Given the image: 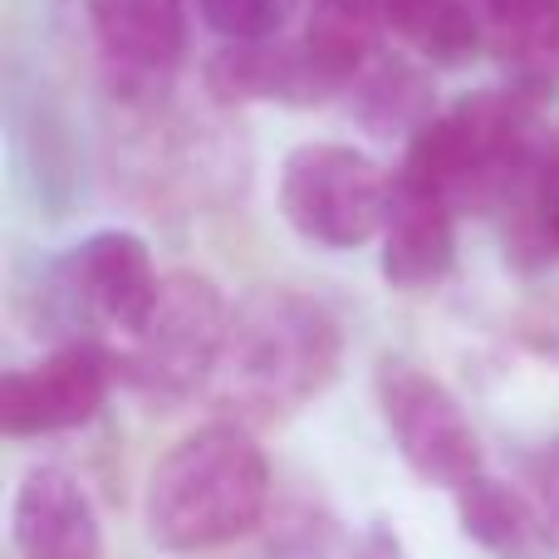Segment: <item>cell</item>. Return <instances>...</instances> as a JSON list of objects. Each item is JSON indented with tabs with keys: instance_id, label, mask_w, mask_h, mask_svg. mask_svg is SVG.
<instances>
[{
	"instance_id": "6da1fadb",
	"label": "cell",
	"mask_w": 559,
	"mask_h": 559,
	"mask_svg": "<svg viewBox=\"0 0 559 559\" xmlns=\"http://www.w3.org/2000/svg\"><path fill=\"white\" fill-rule=\"evenodd\" d=\"M344 364V329L299 289H251L231 309L212 373V403L226 423L275 427L309 407Z\"/></svg>"
},
{
	"instance_id": "7a4b0ae2",
	"label": "cell",
	"mask_w": 559,
	"mask_h": 559,
	"mask_svg": "<svg viewBox=\"0 0 559 559\" xmlns=\"http://www.w3.org/2000/svg\"><path fill=\"white\" fill-rule=\"evenodd\" d=\"M271 466L251 427L216 423L187 432L147 476V540L167 555H206L236 545L265 521Z\"/></svg>"
},
{
	"instance_id": "3957f363",
	"label": "cell",
	"mask_w": 559,
	"mask_h": 559,
	"mask_svg": "<svg viewBox=\"0 0 559 559\" xmlns=\"http://www.w3.org/2000/svg\"><path fill=\"white\" fill-rule=\"evenodd\" d=\"M545 157L550 153H540L525 94L481 88L456 98L407 143L397 177L437 192L452 212H466V206L506 202L511 192H531Z\"/></svg>"
},
{
	"instance_id": "277c9868",
	"label": "cell",
	"mask_w": 559,
	"mask_h": 559,
	"mask_svg": "<svg viewBox=\"0 0 559 559\" xmlns=\"http://www.w3.org/2000/svg\"><path fill=\"white\" fill-rule=\"evenodd\" d=\"M226 324H231V309L206 275H163L157 309L133 338H123L128 348L118 354V373L138 397L157 407L187 403L197 388H212Z\"/></svg>"
},
{
	"instance_id": "5b68a950",
	"label": "cell",
	"mask_w": 559,
	"mask_h": 559,
	"mask_svg": "<svg viewBox=\"0 0 559 559\" xmlns=\"http://www.w3.org/2000/svg\"><path fill=\"white\" fill-rule=\"evenodd\" d=\"M275 197L305 241L324 251H354L383 236L393 182L373 157L344 143H299L280 167Z\"/></svg>"
},
{
	"instance_id": "8992f818",
	"label": "cell",
	"mask_w": 559,
	"mask_h": 559,
	"mask_svg": "<svg viewBox=\"0 0 559 559\" xmlns=\"http://www.w3.org/2000/svg\"><path fill=\"white\" fill-rule=\"evenodd\" d=\"M378 407H383L397 456L427 486L462 491L466 481L481 476L476 427L442 378H432L427 368L407 364V358H383L378 364Z\"/></svg>"
},
{
	"instance_id": "52a82bcc",
	"label": "cell",
	"mask_w": 559,
	"mask_h": 559,
	"mask_svg": "<svg viewBox=\"0 0 559 559\" xmlns=\"http://www.w3.org/2000/svg\"><path fill=\"white\" fill-rule=\"evenodd\" d=\"M114 364L94 344H64L29 368L0 378V432L5 437H55L94 423L108 403Z\"/></svg>"
},
{
	"instance_id": "ba28073f",
	"label": "cell",
	"mask_w": 559,
	"mask_h": 559,
	"mask_svg": "<svg viewBox=\"0 0 559 559\" xmlns=\"http://www.w3.org/2000/svg\"><path fill=\"white\" fill-rule=\"evenodd\" d=\"M69 299L94 324L114 329L118 338H133L147 324L163 295V275L153 265V251L133 231H98L64 261Z\"/></svg>"
},
{
	"instance_id": "9c48e42d",
	"label": "cell",
	"mask_w": 559,
	"mask_h": 559,
	"mask_svg": "<svg viewBox=\"0 0 559 559\" xmlns=\"http://www.w3.org/2000/svg\"><path fill=\"white\" fill-rule=\"evenodd\" d=\"M206 88L222 104H324V98L344 94V79L299 39H261V45H222L206 59Z\"/></svg>"
},
{
	"instance_id": "30bf717a",
	"label": "cell",
	"mask_w": 559,
	"mask_h": 559,
	"mask_svg": "<svg viewBox=\"0 0 559 559\" xmlns=\"http://www.w3.org/2000/svg\"><path fill=\"white\" fill-rule=\"evenodd\" d=\"M20 559H104V525L64 466H35L10 506Z\"/></svg>"
},
{
	"instance_id": "8fae6325",
	"label": "cell",
	"mask_w": 559,
	"mask_h": 559,
	"mask_svg": "<svg viewBox=\"0 0 559 559\" xmlns=\"http://www.w3.org/2000/svg\"><path fill=\"white\" fill-rule=\"evenodd\" d=\"M456 261V212L437 192L393 177L383 222V280L397 289L437 285Z\"/></svg>"
},
{
	"instance_id": "7c38bea8",
	"label": "cell",
	"mask_w": 559,
	"mask_h": 559,
	"mask_svg": "<svg viewBox=\"0 0 559 559\" xmlns=\"http://www.w3.org/2000/svg\"><path fill=\"white\" fill-rule=\"evenodd\" d=\"M88 25L108 64L123 74H173L187 55L182 0H88Z\"/></svg>"
},
{
	"instance_id": "4fadbf2b",
	"label": "cell",
	"mask_w": 559,
	"mask_h": 559,
	"mask_svg": "<svg viewBox=\"0 0 559 559\" xmlns=\"http://www.w3.org/2000/svg\"><path fill=\"white\" fill-rule=\"evenodd\" d=\"M456 515H462L466 540H476L496 559H540L545 545H550L545 521L525 506V496L486 472L456 491Z\"/></svg>"
},
{
	"instance_id": "5bb4252c",
	"label": "cell",
	"mask_w": 559,
	"mask_h": 559,
	"mask_svg": "<svg viewBox=\"0 0 559 559\" xmlns=\"http://www.w3.org/2000/svg\"><path fill=\"white\" fill-rule=\"evenodd\" d=\"M388 29L432 64H462L481 49V20L472 0H388Z\"/></svg>"
},
{
	"instance_id": "9a60e30c",
	"label": "cell",
	"mask_w": 559,
	"mask_h": 559,
	"mask_svg": "<svg viewBox=\"0 0 559 559\" xmlns=\"http://www.w3.org/2000/svg\"><path fill=\"white\" fill-rule=\"evenodd\" d=\"M354 98H358V118L383 138H393V133L417 138L437 118L432 88H427V79L407 64H378L373 74H358Z\"/></svg>"
},
{
	"instance_id": "2e32d148",
	"label": "cell",
	"mask_w": 559,
	"mask_h": 559,
	"mask_svg": "<svg viewBox=\"0 0 559 559\" xmlns=\"http://www.w3.org/2000/svg\"><path fill=\"white\" fill-rule=\"evenodd\" d=\"M486 25L501 39V55L521 69L525 79L545 74L555 64L559 39V0H481Z\"/></svg>"
},
{
	"instance_id": "e0dca14e",
	"label": "cell",
	"mask_w": 559,
	"mask_h": 559,
	"mask_svg": "<svg viewBox=\"0 0 559 559\" xmlns=\"http://www.w3.org/2000/svg\"><path fill=\"white\" fill-rule=\"evenodd\" d=\"M197 10L226 45H261L285 25V0H197Z\"/></svg>"
},
{
	"instance_id": "ac0fdd59",
	"label": "cell",
	"mask_w": 559,
	"mask_h": 559,
	"mask_svg": "<svg viewBox=\"0 0 559 559\" xmlns=\"http://www.w3.org/2000/svg\"><path fill=\"white\" fill-rule=\"evenodd\" d=\"M521 236L540 255H559V153H550L525 192V226Z\"/></svg>"
},
{
	"instance_id": "d6986e66",
	"label": "cell",
	"mask_w": 559,
	"mask_h": 559,
	"mask_svg": "<svg viewBox=\"0 0 559 559\" xmlns=\"http://www.w3.org/2000/svg\"><path fill=\"white\" fill-rule=\"evenodd\" d=\"M305 559H388V555L383 550H364V545H338V540L314 545V540H309Z\"/></svg>"
},
{
	"instance_id": "ffe728a7",
	"label": "cell",
	"mask_w": 559,
	"mask_h": 559,
	"mask_svg": "<svg viewBox=\"0 0 559 559\" xmlns=\"http://www.w3.org/2000/svg\"><path fill=\"white\" fill-rule=\"evenodd\" d=\"M555 64H559V39H555Z\"/></svg>"
}]
</instances>
